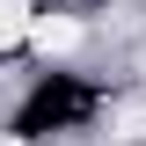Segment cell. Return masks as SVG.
<instances>
[{
	"label": "cell",
	"instance_id": "cell-2",
	"mask_svg": "<svg viewBox=\"0 0 146 146\" xmlns=\"http://www.w3.org/2000/svg\"><path fill=\"white\" fill-rule=\"evenodd\" d=\"M29 36V0H0V51Z\"/></svg>",
	"mask_w": 146,
	"mask_h": 146
},
{
	"label": "cell",
	"instance_id": "cell-1",
	"mask_svg": "<svg viewBox=\"0 0 146 146\" xmlns=\"http://www.w3.org/2000/svg\"><path fill=\"white\" fill-rule=\"evenodd\" d=\"M29 44H36V51H73V44H80V22H66V15H29Z\"/></svg>",
	"mask_w": 146,
	"mask_h": 146
}]
</instances>
